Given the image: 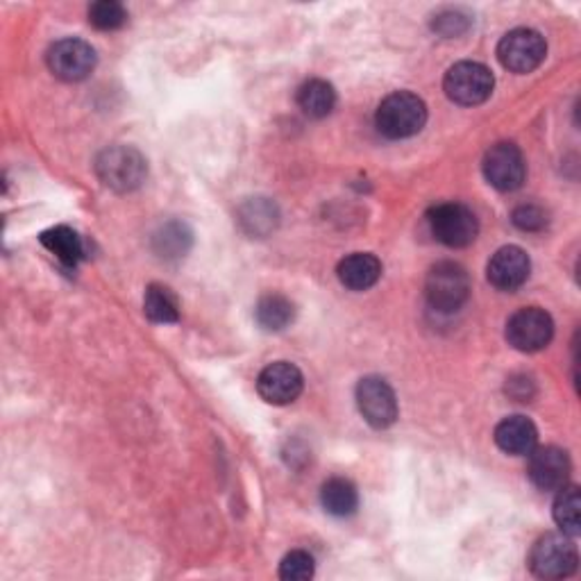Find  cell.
Segmentation results:
<instances>
[{
    "mask_svg": "<svg viewBox=\"0 0 581 581\" xmlns=\"http://www.w3.org/2000/svg\"><path fill=\"white\" fill-rule=\"evenodd\" d=\"M547 55L545 39L532 28H518L504 35L497 46V58L511 73H532Z\"/></svg>",
    "mask_w": 581,
    "mask_h": 581,
    "instance_id": "52a82bcc",
    "label": "cell"
},
{
    "mask_svg": "<svg viewBox=\"0 0 581 581\" xmlns=\"http://www.w3.org/2000/svg\"><path fill=\"white\" fill-rule=\"evenodd\" d=\"M48 68L64 83H80L96 68V50L83 39H62L48 50Z\"/></svg>",
    "mask_w": 581,
    "mask_h": 581,
    "instance_id": "ba28073f",
    "label": "cell"
},
{
    "mask_svg": "<svg viewBox=\"0 0 581 581\" xmlns=\"http://www.w3.org/2000/svg\"><path fill=\"white\" fill-rule=\"evenodd\" d=\"M554 337L552 316L539 307L516 312L507 323V341L520 352H539Z\"/></svg>",
    "mask_w": 581,
    "mask_h": 581,
    "instance_id": "30bf717a",
    "label": "cell"
},
{
    "mask_svg": "<svg viewBox=\"0 0 581 581\" xmlns=\"http://www.w3.org/2000/svg\"><path fill=\"white\" fill-rule=\"evenodd\" d=\"M316 572V564L310 552H289L280 564V577L287 581H310Z\"/></svg>",
    "mask_w": 581,
    "mask_h": 581,
    "instance_id": "cb8c5ba5",
    "label": "cell"
},
{
    "mask_svg": "<svg viewBox=\"0 0 581 581\" xmlns=\"http://www.w3.org/2000/svg\"><path fill=\"white\" fill-rule=\"evenodd\" d=\"M143 312L153 323L170 325L180 320V302L164 285H150L143 298Z\"/></svg>",
    "mask_w": 581,
    "mask_h": 581,
    "instance_id": "44dd1931",
    "label": "cell"
},
{
    "mask_svg": "<svg viewBox=\"0 0 581 581\" xmlns=\"http://www.w3.org/2000/svg\"><path fill=\"white\" fill-rule=\"evenodd\" d=\"M337 105V91L325 80H310L298 89V108L310 118H325Z\"/></svg>",
    "mask_w": 581,
    "mask_h": 581,
    "instance_id": "d6986e66",
    "label": "cell"
},
{
    "mask_svg": "<svg viewBox=\"0 0 581 581\" xmlns=\"http://www.w3.org/2000/svg\"><path fill=\"white\" fill-rule=\"evenodd\" d=\"M257 323L268 332H282L295 318L293 302L282 293H268L257 302Z\"/></svg>",
    "mask_w": 581,
    "mask_h": 581,
    "instance_id": "ffe728a7",
    "label": "cell"
},
{
    "mask_svg": "<svg viewBox=\"0 0 581 581\" xmlns=\"http://www.w3.org/2000/svg\"><path fill=\"white\" fill-rule=\"evenodd\" d=\"M495 87L493 73L479 62H459L454 64L443 80V89L452 103L472 108L482 105L491 98Z\"/></svg>",
    "mask_w": 581,
    "mask_h": 581,
    "instance_id": "3957f363",
    "label": "cell"
},
{
    "mask_svg": "<svg viewBox=\"0 0 581 581\" xmlns=\"http://www.w3.org/2000/svg\"><path fill=\"white\" fill-rule=\"evenodd\" d=\"M432 235L447 248H466L479 235V223L470 207L462 202H443L427 216Z\"/></svg>",
    "mask_w": 581,
    "mask_h": 581,
    "instance_id": "5b68a950",
    "label": "cell"
},
{
    "mask_svg": "<svg viewBox=\"0 0 581 581\" xmlns=\"http://www.w3.org/2000/svg\"><path fill=\"white\" fill-rule=\"evenodd\" d=\"M577 545L568 534H545L529 554V568L539 579H566L577 570Z\"/></svg>",
    "mask_w": 581,
    "mask_h": 581,
    "instance_id": "277c9868",
    "label": "cell"
},
{
    "mask_svg": "<svg viewBox=\"0 0 581 581\" xmlns=\"http://www.w3.org/2000/svg\"><path fill=\"white\" fill-rule=\"evenodd\" d=\"M529 270H532V264H529L527 252L518 245H504L491 257L487 273L495 289L516 291L527 282Z\"/></svg>",
    "mask_w": 581,
    "mask_h": 581,
    "instance_id": "5bb4252c",
    "label": "cell"
},
{
    "mask_svg": "<svg viewBox=\"0 0 581 581\" xmlns=\"http://www.w3.org/2000/svg\"><path fill=\"white\" fill-rule=\"evenodd\" d=\"M89 21L98 30H118L128 21V12L116 0H100L89 8Z\"/></svg>",
    "mask_w": 581,
    "mask_h": 581,
    "instance_id": "603a6c76",
    "label": "cell"
},
{
    "mask_svg": "<svg viewBox=\"0 0 581 581\" xmlns=\"http://www.w3.org/2000/svg\"><path fill=\"white\" fill-rule=\"evenodd\" d=\"M514 223L522 232H539L547 225V216L536 205H522L514 212Z\"/></svg>",
    "mask_w": 581,
    "mask_h": 581,
    "instance_id": "83f0119b",
    "label": "cell"
},
{
    "mask_svg": "<svg viewBox=\"0 0 581 581\" xmlns=\"http://www.w3.org/2000/svg\"><path fill=\"white\" fill-rule=\"evenodd\" d=\"M527 164L520 148L514 143H497L484 157V178L497 191H516L522 187Z\"/></svg>",
    "mask_w": 581,
    "mask_h": 581,
    "instance_id": "8fae6325",
    "label": "cell"
},
{
    "mask_svg": "<svg viewBox=\"0 0 581 581\" xmlns=\"http://www.w3.org/2000/svg\"><path fill=\"white\" fill-rule=\"evenodd\" d=\"M320 502H323V509L330 516L345 518L357 511L359 493L350 479L332 477V479H327L320 489Z\"/></svg>",
    "mask_w": 581,
    "mask_h": 581,
    "instance_id": "e0dca14e",
    "label": "cell"
},
{
    "mask_svg": "<svg viewBox=\"0 0 581 581\" xmlns=\"http://www.w3.org/2000/svg\"><path fill=\"white\" fill-rule=\"evenodd\" d=\"M357 407L364 420L375 429H387L397 420V400L382 377H364L357 384Z\"/></svg>",
    "mask_w": 581,
    "mask_h": 581,
    "instance_id": "9c48e42d",
    "label": "cell"
},
{
    "mask_svg": "<svg viewBox=\"0 0 581 581\" xmlns=\"http://www.w3.org/2000/svg\"><path fill=\"white\" fill-rule=\"evenodd\" d=\"M527 475L534 487L541 491H559L568 484L570 477V459L568 452L561 447H534L529 452Z\"/></svg>",
    "mask_w": 581,
    "mask_h": 581,
    "instance_id": "7c38bea8",
    "label": "cell"
},
{
    "mask_svg": "<svg viewBox=\"0 0 581 581\" xmlns=\"http://www.w3.org/2000/svg\"><path fill=\"white\" fill-rule=\"evenodd\" d=\"M157 243L162 257H182L191 243V235L185 230V225L173 223L164 227V232L157 237Z\"/></svg>",
    "mask_w": 581,
    "mask_h": 581,
    "instance_id": "d4e9b609",
    "label": "cell"
},
{
    "mask_svg": "<svg viewBox=\"0 0 581 581\" xmlns=\"http://www.w3.org/2000/svg\"><path fill=\"white\" fill-rule=\"evenodd\" d=\"M273 214H275L273 205H268V202H264V200H255V202H250V205L243 210L241 220H243V225H248V230L252 235H264L275 225V220H268V218H262V216H273Z\"/></svg>",
    "mask_w": 581,
    "mask_h": 581,
    "instance_id": "484cf974",
    "label": "cell"
},
{
    "mask_svg": "<svg viewBox=\"0 0 581 581\" xmlns=\"http://www.w3.org/2000/svg\"><path fill=\"white\" fill-rule=\"evenodd\" d=\"M96 170H98V178L103 180L110 189L132 191L143 182L148 166L139 150L128 148V146H114V148H108L105 153L98 157Z\"/></svg>",
    "mask_w": 581,
    "mask_h": 581,
    "instance_id": "8992f818",
    "label": "cell"
},
{
    "mask_svg": "<svg viewBox=\"0 0 581 581\" xmlns=\"http://www.w3.org/2000/svg\"><path fill=\"white\" fill-rule=\"evenodd\" d=\"M39 239H41L43 248H46L48 252H53V255H55L64 266L75 268V266H78V262L85 257L83 239L78 237V232L71 230V227H66V225H58V227H53V230L43 232Z\"/></svg>",
    "mask_w": 581,
    "mask_h": 581,
    "instance_id": "ac0fdd59",
    "label": "cell"
},
{
    "mask_svg": "<svg viewBox=\"0 0 581 581\" xmlns=\"http://www.w3.org/2000/svg\"><path fill=\"white\" fill-rule=\"evenodd\" d=\"M302 387H305V380H302L300 368L289 362H275L266 366L257 380L260 395L268 404H275V407H285V404L298 400Z\"/></svg>",
    "mask_w": 581,
    "mask_h": 581,
    "instance_id": "4fadbf2b",
    "label": "cell"
},
{
    "mask_svg": "<svg viewBox=\"0 0 581 581\" xmlns=\"http://www.w3.org/2000/svg\"><path fill=\"white\" fill-rule=\"evenodd\" d=\"M495 443L511 457H529L539 443V429L525 416H509L495 427Z\"/></svg>",
    "mask_w": 581,
    "mask_h": 581,
    "instance_id": "9a60e30c",
    "label": "cell"
},
{
    "mask_svg": "<svg viewBox=\"0 0 581 581\" xmlns=\"http://www.w3.org/2000/svg\"><path fill=\"white\" fill-rule=\"evenodd\" d=\"M427 123V105L412 91H395L377 108L375 125L387 139H409Z\"/></svg>",
    "mask_w": 581,
    "mask_h": 581,
    "instance_id": "6da1fadb",
    "label": "cell"
},
{
    "mask_svg": "<svg viewBox=\"0 0 581 581\" xmlns=\"http://www.w3.org/2000/svg\"><path fill=\"white\" fill-rule=\"evenodd\" d=\"M579 489L566 484L564 489H559V497L554 502V520L561 527V532L577 539L581 527H579Z\"/></svg>",
    "mask_w": 581,
    "mask_h": 581,
    "instance_id": "7402d4cb",
    "label": "cell"
},
{
    "mask_svg": "<svg viewBox=\"0 0 581 581\" xmlns=\"http://www.w3.org/2000/svg\"><path fill=\"white\" fill-rule=\"evenodd\" d=\"M468 25H470L468 16H464L457 10H450V12H443V14L437 16L434 30L439 35H443V37H459V35H464L468 30Z\"/></svg>",
    "mask_w": 581,
    "mask_h": 581,
    "instance_id": "4316f807",
    "label": "cell"
},
{
    "mask_svg": "<svg viewBox=\"0 0 581 581\" xmlns=\"http://www.w3.org/2000/svg\"><path fill=\"white\" fill-rule=\"evenodd\" d=\"M425 295L432 310L441 314L457 312L466 305L470 295V277L464 266L454 262H441L427 273Z\"/></svg>",
    "mask_w": 581,
    "mask_h": 581,
    "instance_id": "7a4b0ae2",
    "label": "cell"
},
{
    "mask_svg": "<svg viewBox=\"0 0 581 581\" xmlns=\"http://www.w3.org/2000/svg\"><path fill=\"white\" fill-rule=\"evenodd\" d=\"M339 280L350 291H366L380 282L382 262L370 252H355L339 264Z\"/></svg>",
    "mask_w": 581,
    "mask_h": 581,
    "instance_id": "2e32d148",
    "label": "cell"
}]
</instances>
